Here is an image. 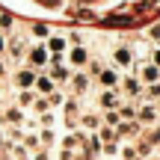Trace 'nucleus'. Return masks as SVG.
Listing matches in <instances>:
<instances>
[{
	"label": "nucleus",
	"mask_w": 160,
	"mask_h": 160,
	"mask_svg": "<svg viewBox=\"0 0 160 160\" xmlns=\"http://www.w3.org/2000/svg\"><path fill=\"white\" fill-rule=\"evenodd\" d=\"M65 59H68L71 68H83V65H89V51H86L83 45H74V48H68Z\"/></svg>",
	"instance_id": "10"
},
{
	"label": "nucleus",
	"mask_w": 160,
	"mask_h": 160,
	"mask_svg": "<svg viewBox=\"0 0 160 160\" xmlns=\"http://www.w3.org/2000/svg\"><path fill=\"white\" fill-rule=\"evenodd\" d=\"M12 24H15V21H12V15L0 12V33H6V36H9V33H12Z\"/></svg>",
	"instance_id": "26"
},
{
	"label": "nucleus",
	"mask_w": 160,
	"mask_h": 160,
	"mask_svg": "<svg viewBox=\"0 0 160 160\" xmlns=\"http://www.w3.org/2000/svg\"><path fill=\"white\" fill-rule=\"evenodd\" d=\"M77 125H80V131H86V133H98V128H101L104 122H101L98 113H80L77 116Z\"/></svg>",
	"instance_id": "12"
},
{
	"label": "nucleus",
	"mask_w": 160,
	"mask_h": 160,
	"mask_svg": "<svg viewBox=\"0 0 160 160\" xmlns=\"http://www.w3.org/2000/svg\"><path fill=\"white\" fill-rule=\"evenodd\" d=\"M36 83V68H18L15 71V86L18 89H33Z\"/></svg>",
	"instance_id": "14"
},
{
	"label": "nucleus",
	"mask_w": 160,
	"mask_h": 160,
	"mask_svg": "<svg viewBox=\"0 0 160 160\" xmlns=\"http://www.w3.org/2000/svg\"><path fill=\"white\" fill-rule=\"evenodd\" d=\"M39 139L45 148H53L57 145V133H53V128H39Z\"/></svg>",
	"instance_id": "21"
},
{
	"label": "nucleus",
	"mask_w": 160,
	"mask_h": 160,
	"mask_svg": "<svg viewBox=\"0 0 160 160\" xmlns=\"http://www.w3.org/2000/svg\"><path fill=\"white\" fill-rule=\"evenodd\" d=\"M62 104H65V95H62V92H51V95H48V107H51V110H57V107H62Z\"/></svg>",
	"instance_id": "23"
},
{
	"label": "nucleus",
	"mask_w": 160,
	"mask_h": 160,
	"mask_svg": "<svg viewBox=\"0 0 160 160\" xmlns=\"http://www.w3.org/2000/svg\"><path fill=\"white\" fill-rule=\"evenodd\" d=\"M65 42H68L71 48H74V45H83V36H80V33H68V39H65Z\"/></svg>",
	"instance_id": "29"
},
{
	"label": "nucleus",
	"mask_w": 160,
	"mask_h": 160,
	"mask_svg": "<svg viewBox=\"0 0 160 160\" xmlns=\"http://www.w3.org/2000/svg\"><path fill=\"white\" fill-rule=\"evenodd\" d=\"M98 160H119V157H98Z\"/></svg>",
	"instance_id": "36"
},
{
	"label": "nucleus",
	"mask_w": 160,
	"mask_h": 160,
	"mask_svg": "<svg viewBox=\"0 0 160 160\" xmlns=\"http://www.w3.org/2000/svg\"><path fill=\"white\" fill-rule=\"evenodd\" d=\"M39 125H42V128H53V125H57V116H53V110H45V113L39 116Z\"/></svg>",
	"instance_id": "25"
},
{
	"label": "nucleus",
	"mask_w": 160,
	"mask_h": 160,
	"mask_svg": "<svg viewBox=\"0 0 160 160\" xmlns=\"http://www.w3.org/2000/svg\"><path fill=\"white\" fill-rule=\"evenodd\" d=\"M95 77H98V83H101L104 89H119V83H122V71L116 68V65H104Z\"/></svg>",
	"instance_id": "5"
},
{
	"label": "nucleus",
	"mask_w": 160,
	"mask_h": 160,
	"mask_svg": "<svg viewBox=\"0 0 160 160\" xmlns=\"http://www.w3.org/2000/svg\"><path fill=\"white\" fill-rule=\"evenodd\" d=\"M119 116H122V122H137V101H131V98H125V101L119 104Z\"/></svg>",
	"instance_id": "17"
},
{
	"label": "nucleus",
	"mask_w": 160,
	"mask_h": 160,
	"mask_svg": "<svg viewBox=\"0 0 160 160\" xmlns=\"http://www.w3.org/2000/svg\"><path fill=\"white\" fill-rule=\"evenodd\" d=\"M0 77H6V62H3V57H0Z\"/></svg>",
	"instance_id": "33"
},
{
	"label": "nucleus",
	"mask_w": 160,
	"mask_h": 160,
	"mask_svg": "<svg viewBox=\"0 0 160 160\" xmlns=\"http://www.w3.org/2000/svg\"><path fill=\"white\" fill-rule=\"evenodd\" d=\"M6 53H9L15 62H21V57H27V48H24L21 39H15V36H12V39H6Z\"/></svg>",
	"instance_id": "16"
},
{
	"label": "nucleus",
	"mask_w": 160,
	"mask_h": 160,
	"mask_svg": "<svg viewBox=\"0 0 160 160\" xmlns=\"http://www.w3.org/2000/svg\"><path fill=\"white\" fill-rule=\"evenodd\" d=\"M119 92H122L125 98H131V101L142 104V83H139V77H137V74H122Z\"/></svg>",
	"instance_id": "3"
},
{
	"label": "nucleus",
	"mask_w": 160,
	"mask_h": 160,
	"mask_svg": "<svg viewBox=\"0 0 160 160\" xmlns=\"http://www.w3.org/2000/svg\"><path fill=\"white\" fill-rule=\"evenodd\" d=\"M0 57H6V33H0Z\"/></svg>",
	"instance_id": "32"
},
{
	"label": "nucleus",
	"mask_w": 160,
	"mask_h": 160,
	"mask_svg": "<svg viewBox=\"0 0 160 160\" xmlns=\"http://www.w3.org/2000/svg\"><path fill=\"white\" fill-rule=\"evenodd\" d=\"M98 139H101V142H122L119 133H116V128H110V125H101V128H98Z\"/></svg>",
	"instance_id": "19"
},
{
	"label": "nucleus",
	"mask_w": 160,
	"mask_h": 160,
	"mask_svg": "<svg viewBox=\"0 0 160 160\" xmlns=\"http://www.w3.org/2000/svg\"><path fill=\"white\" fill-rule=\"evenodd\" d=\"M154 104H157V110H160V98H157V101H154Z\"/></svg>",
	"instance_id": "37"
},
{
	"label": "nucleus",
	"mask_w": 160,
	"mask_h": 160,
	"mask_svg": "<svg viewBox=\"0 0 160 160\" xmlns=\"http://www.w3.org/2000/svg\"><path fill=\"white\" fill-rule=\"evenodd\" d=\"M36 98H39V95H36L33 89H18V98H15V104H18L21 110H30V107H33V101H36Z\"/></svg>",
	"instance_id": "18"
},
{
	"label": "nucleus",
	"mask_w": 160,
	"mask_h": 160,
	"mask_svg": "<svg viewBox=\"0 0 160 160\" xmlns=\"http://www.w3.org/2000/svg\"><path fill=\"white\" fill-rule=\"evenodd\" d=\"M33 36L36 39H51V27H48V24H33Z\"/></svg>",
	"instance_id": "24"
},
{
	"label": "nucleus",
	"mask_w": 160,
	"mask_h": 160,
	"mask_svg": "<svg viewBox=\"0 0 160 160\" xmlns=\"http://www.w3.org/2000/svg\"><path fill=\"white\" fill-rule=\"evenodd\" d=\"M133 74L139 77V83L142 86H151V83H160V68L154 62H142V65H137V71Z\"/></svg>",
	"instance_id": "7"
},
{
	"label": "nucleus",
	"mask_w": 160,
	"mask_h": 160,
	"mask_svg": "<svg viewBox=\"0 0 160 160\" xmlns=\"http://www.w3.org/2000/svg\"><path fill=\"white\" fill-rule=\"evenodd\" d=\"M122 101H125V95L119 89H101V95H98V107L101 110H116Z\"/></svg>",
	"instance_id": "8"
},
{
	"label": "nucleus",
	"mask_w": 160,
	"mask_h": 160,
	"mask_svg": "<svg viewBox=\"0 0 160 160\" xmlns=\"http://www.w3.org/2000/svg\"><path fill=\"white\" fill-rule=\"evenodd\" d=\"M30 110H33V113L36 116H42V113H45V110H51V107H48V98H36V101H33V107H30Z\"/></svg>",
	"instance_id": "27"
},
{
	"label": "nucleus",
	"mask_w": 160,
	"mask_h": 160,
	"mask_svg": "<svg viewBox=\"0 0 160 160\" xmlns=\"http://www.w3.org/2000/svg\"><path fill=\"white\" fill-rule=\"evenodd\" d=\"M24 119H27V116H24V110L18 107V104L15 107H6L3 113H0V122H3V125H21Z\"/></svg>",
	"instance_id": "15"
},
{
	"label": "nucleus",
	"mask_w": 160,
	"mask_h": 160,
	"mask_svg": "<svg viewBox=\"0 0 160 160\" xmlns=\"http://www.w3.org/2000/svg\"><path fill=\"white\" fill-rule=\"evenodd\" d=\"M89 74H86V71H71V77H68V83H65V86H68V89L71 92H74V95H86V89H89Z\"/></svg>",
	"instance_id": "9"
},
{
	"label": "nucleus",
	"mask_w": 160,
	"mask_h": 160,
	"mask_svg": "<svg viewBox=\"0 0 160 160\" xmlns=\"http://www.w3.org/2000/svg\"><path fill=\"white\" fill-rule=\"evenodd\" d=\"M137 125L139 128H154V125H160V110H157V104H151V101L137 104Z\"/></svg>",
	"instance_id": "1"
},
{
	"label": "nucleus",
	"mask_w": 160,
	"mask_h": 160,
	"mask_svg": "<svg viewBox=\"0 0 160 160\" xmlns=\"http://www.w3.org/2000/svg\"><path fill=\"white\" fill-rule=\"evenodd\" d=\"M110 65H116L119 71H128V68H133V65H137V53H133V48H128V45L116 48V51L110 53Z\"/></svg>",
	"instance_id": "2"
},
{
	"label": "nucleus",
	"mask_w": 160,
	"mask_h": 160,
	"mask_svg": "<svg viewBox=\"0 0 160 160\" xmlns=\"http://www.w3.org/2000/svg\"><path fill=\"white\" fill-rule=\"evenodd\" d=\"M33 92H36V95H42V98H48L51 92H57V83L51 80V74H36Z\"/></svg>",
	"instance_id": "13"
},
{
	"label": "nucleus",
	"mask_w": 160,
	"mask_h": 160,
	"mask_svg": "<svg viewBox=\"0 0 160 160\" xmlns=\"http://www.w3.org/2000/svg\"><path fill=\"white\" fill-rule=\"evenodd\" d=\"M0 160H12V157H9V154H0Z\"/></svg>",
	"instance_id": "35"
},
{
	"label": "nucleus",
	"mask_w": 160,
	"mask_h": 160,
	"mask_svg": "<svg viewBox=\"0 0 160 160\" xmlns=\"http://www.w3.org/2000/svg\"><path fill=\"white\" fill-rule=\"evenodd\" d=\"M48 68H51V80L57 86H65V83H68V77H71V71H74L71 65H65V62H51Z\"/></svg>",
	"instance_id": "11"
},
{
	"label": "nucleus",
	"mask_w": 160,
	"mask_h": 160,
	"mask_svg": "<svg viewBox=\"0 0 160 160\" xmlns=\"http://www.w3.org/2000/svg\"><path fill=\"white\" fill-rule=\"evenodd\" d=\"M48 53H51V62H62L65 53H68V42L62 39V36H51V39L45 42Z\"/></svg>",
	"instance_id": "4"
},
{
	"label": "nucleus",
	"mask_w": 160,
	"mask_h": 160,
	"mask_svg": "<svg viewBox=\"0 0 160 160\" xmlns=\"http://www.w3.org/2000/svg\"><path fill=\"white\" fill-rule=\"evenodd\" d=\"M59 160H77V151H65V148H59Z\"/></svg>",
	"instance_id": "30"
},
{
	"label": "nucleus",
	"mask_w": 160,
	"mask_h": 160,
	"mask_svg": "<svg viewBox=\"0 0 160 160\" xmlns=\"http://www.w3.org/2000/svg\"><path fill=\"white\" fill-rule=\"evenodd\" d=\"M137 142H122L119 145V160H137Z\"/></svg>",
	"instance_id": "20"
},
{
	"label": "nucleus",
	"mask_w": 160,
	"mask_h": 160,
	"mask_svg": "<svg viewBox=\"0 0 160 160\" xmlns=\"http://www.w3.org/2000/svg\"><path fill=\"white\" fill-rule=\"evenodd\" d=\"M27 62H30V68H48V65H51V53H48V48L45 45L30 48V51H27Z\"/></svg>",
	"instance_id": "6"
},
{
	"label": "nucleus",
	"mask_w": 160,
	"mask_h": 160,
	"mask_svg": "<svg viewBox=\"0 0 160 160\" xmlns=\"http://www.w3.org/2000/svg\"><path fill=\"white\" fill-rule=\"evenodd\" d=\"M101 122H104V125H110V128H119L122 116H119V110H104V113H101Z\"/></svg>",
	"instance_id": "22"
},
{
	"label": "nucleus",
	"mask_w": 160,
	"mask_h": 160,
	"mask_svg": "<svg viewBox=\"0 0 160 160\" xmlns=\"http://www.w3.org/2000/svg\"><path fill=\"white\" fill-rule=\"evenodd\" d=\"M15 160H30V154H21V157H15Z\"/></svg>",
	"instance_id": "34"
},
{
	"label": "nucleus",
	"mask_w": 160,
	"mask_h": 160,
	"mask_svg": "<svg viewBox=\"0 0 160 160\" xmlns=\"http://www.w3.org/2000/svg\"><path fill=\"white\" fill-rule=\"evenodd\" d=\"M151 62H154V65H157V68H160V45L154 48V51H151Z\"/></svg>",
	"instance_id": "31"
},
{
	"label": "nucleus",
	"mask_w": 160,
	"mask_h": 160,
	"mask_svg": "<svg viewBox=\"0 0 160 160\" xmlns=\"http://www.w3.org/2000/svg\"><path fill=\"white\" fill-rule=\"evenodd\" d=\"M30 160H51V148H36V151H30Z\"/></svg>",
	"instance_id": "28"
}]
</instances>
